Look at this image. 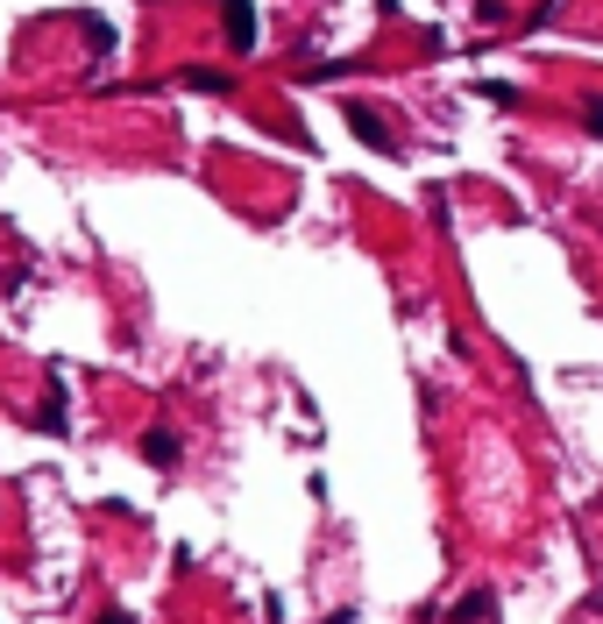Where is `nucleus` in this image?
Listing matches in <instances>:
<instances>
[{
  "instance_id": "obj_1",
  "label": "nucleus",
  "mask_w": 603,
  "mask_h": 624,
  "mask_svg": "<svg viewBox=\"0 0 603 624\" xmlns=\"http://www.w3.org/2000/svg\"><path fill=\"white\" fill-rule=\"evenodd\" d=\"M220 22H228V43H235V50H256V8H249V0H228Z\"/></svg>"
},
{
  "instance_id": "obj_2",
  "label": "nucleus",
  "mask_w": 603,
  "mask_h": 624,
  "mask_svg": "<svg viewBox=\"0 0 603 624\" xmlns=\"http://www.w3.org/2000/svg\"><path fill=\"white\" fill-rule=\"evenodd\" d=\"M348 128H355V135H362L369 149H391V128H384V121H376V114H369L362 100H348Z\"/></svg>"
},
{
  "instance_id": "obj_3",
  "label": "nucleus",
  "mask_w": 603,
  "mask_h": 624,
  "mask_svg": "<svg viewBox=\"0 0 603 624\" xmlns=\"http://www.w3.org/2000/svg\"><path fill=\"white\" fill-rule=\"evenodd\" d=\"M142 454L157 461V468H171V461H178V433H164V426H157V433L142 440Z\"/></svg>"
},
{
  "instance_id": "obj_4",
  "label": "nucleus",
  "mask_w": 603,
  "mask_h": 624,
  "mask_svg": "<svg viewBox=\"0 0 603 624\" xmlns=\"http://www.w3.org/2000/svg\"><path fill=\"white\" fill-rule=\"evenodd\" d=\"M447 617H455V624H483V617H490V596H483V589H469V596H462L455 610H447Z\"/></svg>"
}]
</instances>
